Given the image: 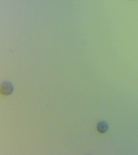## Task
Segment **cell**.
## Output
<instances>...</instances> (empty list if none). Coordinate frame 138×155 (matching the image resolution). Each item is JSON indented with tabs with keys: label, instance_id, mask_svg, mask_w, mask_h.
<instances>
[{
	"label": "cell",
	"instance_id": "cell-1",
	"mask_svg": "<svg viewBox=\"0 0 138 155\" xmlns=\"http://www.w3.org/2000/svg\"><path fill=\"white\" fill-rule=\"evenodd\" d=\"M13 85L9 82H4L1 85V92L4 95H9L13 92Z\"/></svg>",
	"mask_w": 138,
	"mask_h": 155
},
{
	"label": "cell",
	"instance_id": "cell-2",
	"mask_svg": "<svg viewBox=\"0 0 138 155\" xmlns=\"http://www.w3.org/2000/svg\"><path fill=\"white\" fill-rule=\"evenodd\" d=\"M97 128L99 132L104 133L108 131L109 125L106 122L104 121H101L98 123Z\"/></svg>",
	"mask_w": 138,
	"mask_h": 155
},
{
	"label": "cell",
	"instance_id": "cell-3",
	"mask_svg": "<svg viewBox=\"0 0 138 155\" xmlns=\"http://www.w3.org/2000/svg\"><path fill=\"white\" fill-rule=\"evenodd\" d=\"M134 1H136V0H134Z\"/></svg>",
	"mask_w": 138,
	"mask_h": 155
}]
</instances>
